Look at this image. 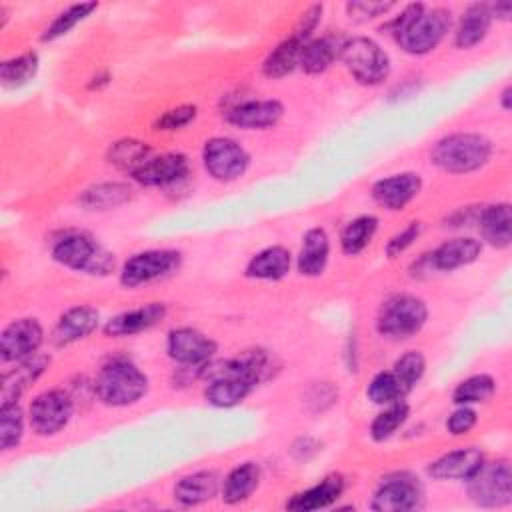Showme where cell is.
<instances>
[{
    "instance_id": "6da1fadb",
    "label": "cell",
    "mask_w": 512,
    "mask_h": 512,
    "mask_svg": "<svg viewBox=\"0 0 512 512\" xmlns=\"http://www.w3.org/2000/svg\"><path fill=\"white\" fill-rule=\"evenodd\" d=\"M270 356L262 348L242 350L238 356L216 366L202 368L210 378L204 396L216 408H232L240 404L266 376Z\"/></svg>"
},
{
    "instance_id": "7a4b0ae2",
    "label": "cell",
    "mask_w": 512,
    "mask_h": 512,
    "mask_svg": "<svg viewBox=\"0 0 512 512\" xmlns=\"http://www.w3.org/2000/svg\"><path fill=\"white\" fill-rule=\"evenodd\" d=\"M450 10L426 8L424 4H408L398 18L390 22L398 46L414 56L432 52L450 28Z\"/></svg>"
},
{
    "instance_id": "3957f363",
    "label": "cell",
    "mask_w": 512,
    "mask_h": 512,
    "mask_svg": "<svg viewBox=\"0 0 512 512\" xmlns=\"http://www.w3.org/2000/svg\"><path fill=\"white\" fill-rule=\"evenodd\" d=\"M52 258L58 264L88 276H108L116 266L114 254L82 230L60 234L52 242Z\"/></svg>"
},
{
    "instance_id": "277c9868",
    "label": "cell",
    "mask_w": 512,
    "mask_h": 512,
    "mask_svg": "<svg viewBox=\"0 0 512 512\" xmlns=\"http://www.w3.org/2000/svg\"><path fill=\"white\" fill-rule=\"evenodd\" d=\"M492 156V142L476 132H456L440 138L430 160L448 174H468L482 168Z\"/></svg>"
},
{
    "instance_id": "5b68a950",
    "label": "cell",
    "mask_w": 512,
    "mask_h": 512,
    "mask_svg": "<svg viewBox=\"0 0 512 512\" xmlns=\"http://www.w3.org/2000/svg\"><path fill=\"white\" fill-rule=\"evenodd\" d=\"M94 392L108 406H130L148 392V376L130 360L114 358L100 368Z\"/></svg>"
},
{
    "instance_id": "8992f818",
    "label": "cell",
    "mask_w": 512,
    "mask_h": 512,
    "mask_svg": "<svg viewBox=\"0 0 512 512\" xmlns=\"http://www.w3.org/2000/svg\"><path fill=\"white\" fill-rule=\"evenodd\" d=\"M338 58L364 86L382 84L390 74V58L384 48L366 36H354L340 44Z\"/></svg>"
},
{
    "instance_id": "52a82bcc",
    "label": "cell",
    "mask_w": 512,
    "mask_h": 512,
    "mask_svg": "<svg viewBox=\"0 0 512 512\" xmlns=\"http://www.w3.org/2000/svg\"><path fill=\"white\" fill-rule=\"evenodd\" d=\"M428 320V308L422 298L412 294H394L386 298L376 316V330L394 340L410 338L422 330Z\"/></svg>"
},
{
    "instance_id": "ba28073f",
    "label": "cell",
    "mask_w": 512,
    "mask_h": 512,
    "mask_svg": "<svg viewBox=\"0 0 512 512\" xmlns=\"http://www.w3.org/2000/svg\"><path fill=\"white\" fill-rule=\"evenodd\" d=\"M466 482L472 502L482 508H500L512 500V470L508 460L482 462Z\"/></svg>"
},
{
    "instance_id": "9c48e42d",
    "label": "cell",
    "mask_w": 512,
    "mask_h": 512,
    "mask_svg": "<svg viewBox=\"0 0 512 512\" xmlns=\"http://www.w3.org/2000/svg\"><path fill=\"white\" fill-rule=\"evenodd\" d=\"M182 264V256L176 250L154 248L130 256L120 272V284L126 288H136L160 278L174 274Z\"/></svg>"
},
{
    "instance_id": "30bf717a",
    "label": "cell",
    "mask_w": 512,
    "mask_h": 512,
    "mask_svg": "<svg viewBox=\"0 0 512 512\" xmlns=\"http://www.w3.org/2000/svg\"><path fill=\"white\" fill-rule=\"evenodd\" d=\"M202 162L206 172L218 182H232L246 174L250 166L248 152L232 138L214 136L204 142Z\"/></svg>"
},
{
    "instance_id": "8fae6325",
    "label": "cell",
    "mask_w": 512,
    "mask_h": 512,
    "mask_svg": "<svg viewBox=\"0 0 512 512\" xmlns=\"http://www.w3.org/2000/svg\"><path fill=\"white\" fill-rule=\"evenodd\" d=\"M74 414V400L68 392L54 388L38 394L28 408L30 428L38 436H52L64 430Z\"/></svg>"
},
{
    "instance_id": "7c38bea8",
    "label": "cell",
    "mask_w": 512,
    "mask_h": 512,
    "mask_svg": "<svg viewBox=\"0 0 512 512\" xmlns=\"http://www.w3.org/2000/svg\"><path fill=\"white\" fill-rule=\"evenodd\" d=\"M424 504V488L420 480L408 472L386 476L374 492L372 510L378 512H406Z\"/></svg>"
},
{
    "instance_id": "4fadbf2b",
    "label": "cell",
    "mask_w": 512,
    "mask_h": 512,
    "mask_svg": "<svg viewBox=\"0 0 512 512\" xmlns=\"http://www.w3.org/2000/svg\"><path fill=\"white\" fill-rule=\"evenodd\" d=\"M44 342V328L36 318H18L0 334L2 362H18L38 352Z\"/></svg>"
},
{
    "instance_id": "5bb4252c",
    "label": "cell",
    "mask_w": 512,
    "mask_h": 512,
    "mask_svg": "<svg viewBox=\"0 0 512 512\" xmlns=\"http://www.w3.org/2000/svg\"><path fill=\"white\" fill-rule=\"evenodd\" d=\"M216 342L196 328H174L166 338L168 356L182 366H204L216 354Z\"/></svg>"
},
{
    "instance_id": "9a60e30c",
    "label": "cell",
    "mask_w": 512,
    "mask_h": 512,
    "mask_svg": "<svg viewBox=\"0 0 512 512\" xmlns=\"http://www.w3.org/2000/svg\"><path fill=\"white\" fill-rule=\"evenodd\" d=\"M190 172L188 158L180 152H164L150 156L144 166H140L132 176L138 184L148 188H164L182 182Z\"/></svg>"
},
{
    "instance_id": "2e32d148",
    "label": "cell",
    "mask_w": 512,
    "mask_h": 512,
    "mask_svg": "<svg viewBox=\"0 0 512 512\" xmlns=\"http://www.w3.org/2000/svg\"><path fill=\"white\" fill-rule=\"evenodd\" d=\"M422 190V178L416 172H400L380 178L372 186V198L386 210H402Z\"/></svg>"
},
{
    "instance_id": "e0dca14e",
    "label": "cell",
    "mask_w": 512,
    "mask_h": 512,
    "mask_svg": "<svg viewBox=\"0 0 512 512\" xmlns=\"http://www.w3.org/2000/svg\"><path fill=\"white\" fill-rule=\"evenodd\" d=\"M284 106L280 100H244L226 112V120L244 130H266L280 122Z\"/></svg>"
},
{
    "instance_id": "ac0fdd59",
    "label": "cell",
    "mask_w": 512,
    "mask_h": 512,
    "mask_svg": "<svg viewBox=\"0 0 512 512\" xmlns=\"http://www.w3.org/2000/svg\"><path fill=\"white\" fill-rule=\"evenodd\" d=\"M482 252V242L470 236H458L452 240L442 242L436 250H432L426 256L428 268L430 270H440V272H452L462 266L472 264Z\"/></svg>"
},
{
    "instance_id": "d6986e66",
    "label": "cell",
    "mask_w": 512,
    "mask_h": 512,
    "mask_svg": "<svg viewBox=\"0 0 512 512\" xmlns=\"http://www.w3.org/2000/svg\"><path fill=\"white\" fill-rule=\"evenodd\" d=\"M166 316V304L162 302H148L140 308L120 312L112 316L104 324V334L110 338H122V336H134L140 334L152 326H156Z\"/></svg>"
},
{
    "instance_id": "ffe728a7",
    "label": "cell",
    "mask_w": 512,
    "mask_h": 512,
    "mask_svg": "<svg viewBox=\"0 0 512 512\" xmlns=\"http://www.w3.org/2000/svg\"><path fill=\"white\" fill-rule=\"evenodd\" d=\"M100 322V314L92 306H74L60 314L52 328V342L56 346L74 344L86 336H90Z\"/></svg>"
},
{
    "instance_id": "44dd1931",
    "label": "cell",
    "mask_w": 512,
    "mask_h": 512,
    "mask_svg": "<svg viewBox=\"0 0 512 512\" xmlns=\"http://www.w3.org/2000/svg\"><path fill=\"white\" fill-rule=\"evenodd\" d=\"M48 364H50V356L40 354V352L28 356L24 360H18L16 368L6 370L2 374V380H0L2 402H18L22 392L44 374Z\"/></svg>"
},
{
    "instance_id": "7402d4cb",
    "label": "cell",
    "mask_w": 512,
    "mask_h": 512,
    "mask_svg": "<svg viewBox=\"0 0 512 512\" xmlns=\"http://www.w3.org/2000/svg\"><path fill=\"white\" fill-rule=\"evenodd\" d=\"M484 462L478 448H458L442 454L428 466V474L434 480H468Z\"/></svg>"
},
{
    "instance_id": "603a6c76",
    "label": "cell",
    "mask_w": 512,
    "mask_h": 512,
    "mask_svg": "<svg viewBox=\"0 0 512 512\" xmlns=\"http://www.w3.org/2000/svg\"><path fill=\"white\" fill-rule=\"evenodd\" d=\"M328 256H330V238L326 230L320 226L306 230V234L302 236L298 258H296L298 272L310 278L320 276L326 270Z\"/></svg>"
},
{
    "instance_id": "cb8c5ba5",
    "label": "cell",
    "mask_w": 512,
    "mask_h": 512,
    "mask_svg": "<svg viewBox=\"0 0 512 512\" xmlns=\"http://www.w3.org/2000/svg\"><path fill=\"white\" fill-rule=\"evenodd\" d=\"M342 492H344V478L340 474H330V476L322 478L318 484L306 488L304 492L294 494L286 502V508L296 510V512L320 510V508H326L332 502H336Z\"/></svg>"
},
{
    "instance_id": "d4e9b609",
    "label": "cell",
    "mask_w": 512,
    "mask_h": 512,
    "mask_svg": "<svg viewBox=\"0 0 512 512\" xmlns=\"http://www.w3.org/2000/svg\"><path fill=\"white\" fill-rule=\"evenodd\" d=\"M490 24H492V14H490V6L488 4H470L460 20H458V26H456V32H454V44L456 48L460 50H468V48H474L476 44H480L488 30H490Z\"/></svg>"
},
{
    "instance_id": "484cf974",
    "label": "cell",
    "mask_w": 512,
    "mask_h": 512,
    "mask_svg": "<svg viewBox=\"0 0 512 512\" xmlns=\"http://www.w3.org/2000/svg\"><path fill=\"white\" fill-rule=\"evenodd\" d=\"M482 238L494 248H508L512 242V214L508 202L490 204L478 214Z\"/></svg>"
},
{
    "instance_id": "4316f807",
    "label": "cell",
    "mask_w": 512,
    "mask_h": 512,
    "mask_svg": "<svg viewBox=\"0 0 512 512\" xmlns=\"http://www.w3.org/2000/svg\"><path fill=\"white\" fill-rule=\"evenodd\" d=\"M220 482L212 470H198L182 476L174 484V498L182 506H198L218 494Z\"/></svg>"
},
{
    "instance_id": "83f0119b",
    "label": "cell",
    "mask_w": 512,
    "mask_h": 512,
    "mask_svg": "<svg viewBox=\"0 0 512 512\" xmlns=\"http://www.w3.org/2000/svg\"><path fill=\"white\" fill-rule=\"evenodd\" d=\"M292 254L284 246H268L256 252L246 264V276L256 280H280L290 272Z\"/></svg>"
},
{
    "instance_id": "f1b7e54d",
    "label": "cell",
    "mask_w": 512,
    "mask_h": 512,
    "mask_svg": "<svg viewBox=\"0 0 512 512\" xmlns=\"http://www.w3.org/2000/svg\"><path fill=\"white\" fill-rule=\"evenodd\" d=\"M262 478L260 466L256 462H242L234 466L222 484V500L226 504H240L252 496Z\"/></svg>"
},
{
    "instance_id": "f546056e",
    "label": "cell",
    "mask_w": 512,
    "mask_h": 512,
    "mask_svg": "<svg viewBox=\"0 0 512 512\" xmlns=\"http://www.w3.org/2000/svg\"><path fill=\"white\" fill-rule=\"evenodd\" d=\"M132 198V188L124 182H100L86 188L80 196V204L88 210H110L126 204Z\"/></svg>"
},
{
    "instance_id": "4dcf8cb0",
    "label": "cell",
    "mask_w": 512,
    "mask_h": 512,
    "mask_svg": "<svg viewBox=\"0 0 512 512\" xmlns=\"http://www.w3.org/2000/svg\"><path fill=\"white\" fill-rule=\"evenodd\" d=\"M304 42L298 40L296 36H290L282 40L262 62V74L266 78H282L290 74L300 60V50Z\"/></svg>"
},
{
    "instance_id": "1f68e13d",
    "label": "cell",
    "mask_w": 512,
    "mask_h": 512,
    "mask_svg": "<svg viewBox=\"0 0 512 512\" xmlns=\"http://www.w3.org/2000/svg\"><path fill=\"white\" fill-rule=\"evenodd\" d=\"M152 156V150L146 142L134 138H122L108 148V162L118 170L134 174L146 160Z\"/></svg>"
},
{
    "instance_id": "d6a6232c",
    "label": "cell",
    "mask_w": 512,
    "mask_h": 512,
    "mask_svg": "<svg viewBox=\"0 0 512 512\" xmlns=\"http://www.w3.org/2000/svg\"><path fill=\"white\" fill-rule=\"evenodd\" d=\"M340 46H336L330 38H310L302 50L298 66L306 74H322L330 68L334 58L338 56Z\"/></svg>"
},
{
    "instance_id": "836d02e7",
    "label": "cell",
    "mask_w": 512,
    "mask_h": 512,
    "mask_svg": "<svg viewBox=\"0 0 512 512\" xmlns=\"http://www.w3.org/2000/svg\"><path fill=\"white\" fill-rule=\"evenodd\" d=\"M376 230H378V218L372 214H364L350 220L340 234L342 252L348 256L360 254L372 242Z\"/></svg>"
},
{
    "instance_id": "e575fe53",
    "label": "cell",
    "mask_w": 512,
    "mask_h": 512,
    "mask_svg": "<svg viewBox=\"0 0 512 512\" xmlns=\"http://www.w3.org/2000/svg\"><path fill=\"white\" fill-rule=\"evenodd\" d=\"M40 66V58L34 50H28L20 56L8 58L0 64V80L6 88H18L28 84Z\"/></svg>"
},
{
    "instance_id": "d590c367",
    "label": "cell",
    "mask_w": 512,
    "mask_h": 512,
    "mask_svg": "<svg viewBox=\"0 0 512 512\" xmlns=\"http://www.w3.org/2000/svg\"><path fill=\"white\" fill-rule=\"evenodd\" d=\"M98 8V2H78V4H70L68 8H64L62 12H58L54 16V20L46 26L44 34H42V42H52L64 34H68L76 24H80L82 20H86L94 10Z\"/></svg>"
},
{
    "instance_id": "8d00e7d4",
    "label": "cell",
    "mask_w": 512,
    "mask_h": 512,
    "mask_svg": "<svg viewBox=\"0 0 512 512\" xmlns=\"http://www.w3.org/2000/svg\"><path fill=\"white\" fill-rule=\"evenodd\" d=\"M410 414V408L404 400H396L392 404H386L382 412L376 414V418L370 424V436L374 442H384L390 436L396 434V430L406 422Z\"/></svg>"
},
{
    "instance_id": "74e56055",
    "label": "cell",
    "mask_w": 512,
    "mask_h": 512,
    "mask_svg": "<svg viewBox=\"0 0 512 512\" xmlns=\"http://www.w3.org/2000/svg\"><path fill=\"white\" fill-rule=\"evenodd\" d=\"M496 392V382L492 376L488 374H474L468 376L466 380H462L454 392H452V400L454 404H478V402H486L492 398V394Z\"/></svg>"
},
{
    "instance_id": "f35d334b",
    "label": "cell",
    "mask_w": 512,
    "mask_h": 512,
    "mask_svg": "<svg viewBox=\"0 0 512 512\" xmlns=\"http://www.w3.org/2000/svg\"><path fill=\"white\" fill-rule=\"evenodd\" d=\"M24 436V410L18 402L0 404V446L2 450H12L20 444Z\"/></svg>"
},
{
    "instance_id": "ab89813d",
    "label": "cell",
    "mask_w": 512,
    "mask_h": 512,
    "mask_svg": "<svg viewBox=\"0 0 512 512\" xmlns=\"http://www.w3.org/2000/svg\"><path fill=\"white\" fill-rule=\"evenodd\" d=\"M424 370H426V358L418 350H410L402 354L392 366V374L400 382L404 394H408L420 382V378L424 376Z\"/></svg>"
},
{
    "instance_id": "60d3db41",
    "label": "cell",
    "mask_w": 512,
    "mask_h": 512,
    "mask_svg": "<svg viewBox=\"0 0 512 512\" xmlns=\"http://www.w3.org/2000/svg\"><path fill=\"white\" fill-rule=\"evenodd\" d=\"M366 396L368 400H372L374 404H392L396 400H404V390L400 386V382L396 380V376L392 374V370H386V372H378L368 388H366Z\"/></svg>"
},
{
    "instance_id": "b9f144b4",
    "label": "cell",
    "mask_w": 512,
    "mask_h": 512,
    "mask_svg": "<svg viewBox=\"0 0 512 512\" xmlns=\"http://www.w3.org/2000/svg\"><path fill=\"white\" fill-rule=\"evenodd\" d=\"M196 114H198V108L194 104H180L176 108L166 110L162 116H158L154 122V128L164 130V132L180 130V128L188 126L196 118Z\"/></svg>"
},
{
    "instance_id": "7bdbcfd3",
    "label": "cell",
    "mask_w": 512,
    "mask_h": 512,
    "mask_svg": "<svg viewBox=\"0 0 512 512\" xmlns=\"http://www.w3.org/2000/svg\"><path fill=\"white\" fill-rule=\"evenodd\" d=\"M394 8V2H372V0H358V2H348L346 12L352 20L366 22L374 20L378 16L388 14Z\"/></svg>"
},
{
    "instance_id": "ee69618b",
    "label": "cell",
    "mask_w": 512,
    "mask_h": 512,
    "mask_svg": "<svg viewBox=\"0 0 512 512\" xmlns=\"http://www.w3.org/2000/svg\"><path fill=\"white\" fill-rule=\"evenodd\" d=\"M420 234H422V224H420L418 220L408 222L406 228H402L398 234H394V236L388 240V244H386V256H388V258L400 256L402 252H406V250L414 244V240H416Z\"/></svg>"
},
{
    "instance_id": "f6af8a7d",
    "label": "cell",
    "mask_w": 512,
    "mask_h": 512,
    "mask_svg": "<svg viewBox=\"0 0 512 512\" xmlns=\"http://www.w3.org/2000/svg\"><path fill=\"white\" fill-rule=\"evenodd\" d=\"M478 422V414L474 408L466 406V404H460L446 420V428L452 436H462V434H468Z\"/></svg>"
},
{
    "instance_id": "bcb514c9",
    "label": "cell",
    "mask_w": 512,
    "mask_h": 512,
    "mask_svg": "<svg viewBox=\"0 0 512 512\" xmlns=\"http://www.w3.org/2000/svg\"><path fill=\"white\" fill-rule=\"evenodd\" d=\"M322 12H324L322 4H312V6H308V8L302 12V16H300V20H298V24H296L292 36H296L298 40H302V42L306 44V42L310 40L312 32L318 28V24H320V20H322Z\"/></svg>"
},
{
    "instance_id": "7dc6e473",
    "label": "cell",
    "mask_w": 512,
    "mask_h": 512,
    "mask_svg": "<svg viewBox=\"0 0 512 512\" xmlns=\"http://www.w3.org/2000/svg\"><path fill=\"white\" fill-rule=\"evenodd\" d=\"M488 6H490L492 18L508 20L510 14H512V4H510V2H496V4H488Z\"/></svg>"
},
{
    "instance_id": "c3c4849f",
    "label": "cell",
    "mask_w": 512,
    "mask_h": 512,
    "mask_svg": "<svg viewBox=\"0 0 512 512\" xmlns=\"http://www.w3.org/2000/svg\"><path fill=\"white\" fill-rule=\"evenodd\" d=\"M94 82H90V88H100V86H106L110 82V76L104 72V74H98L92 78Z\"/></svg>"
},
{
    "instance_id": "681fc988",
    "label": "cell",
    "mask_w": 512,
    "mask_h": 512,
    "mask_svg": "<svg viewBox=\"0 0 512 512\" xmlns=\"http://www.w3.org/2000/svg\"><path fill=\"white\" fill-rule=\"evenodd\" d=\"M510 94H512V88H510V86H506V88L502 90V94H500V106H502L504 110H510Z\"/></svg>"
}]
</instances>
